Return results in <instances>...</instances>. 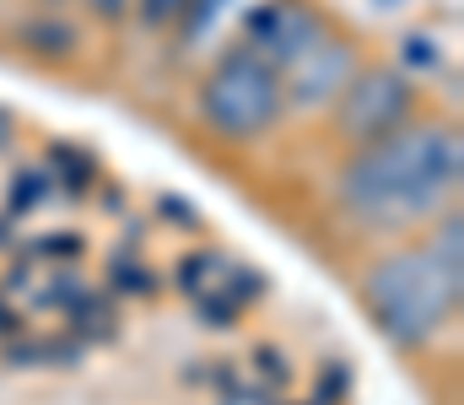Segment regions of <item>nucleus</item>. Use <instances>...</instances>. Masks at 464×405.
Returning <instances> with one entry per match:
<instances>
[{"instance_id":"nucleus-5","label":"nucleus","mask_w":464,"mask_h":405,"mask_svg":"<svg viewBox=\"0 0 464 405\" xmlns=\"http://www.w3.org/2000/svg\"><path fill=\"white\" fill-rule=\"evenodd\" d=\"M286 71V82H281V92L297 103V109H314V103H330L341 87H346L351 76H356V60H351V49L341 38H319L308 54H297L292 65H281Z\"/></svg>"},{"instance_id":"nucleus-2","label":"nucleus","mask_w":464,"mask_h":405,"mask_svg":"<svg viewBox=\"0 0 464 405\" xmlns=\"http://www.w3.org/2000/svg\"><path fill=\"white\" fill-rule=\"evenodd\" d=\"M459 286H464L459 217L449 211V222L432 233L427 249L389 255L383 265L367 270L362 297H367V313L378 319V330L394 346H427L459 313Z\"/></svg>"},{"instance_id":"nucleus-3","label":"nucleus","mask_w":464,"mask_h":405,"mask_svg":"<svg viewBox=\"0 0 464 405\" xmlns=\"http://www.w3.org/2000/svg\"><path fill=\"white\" fill-rule=\"evenodd\" d=\"M286 109V92H281V71L265 65L259 54H227L206 82H200V114L217 135H248L270 130Z\"/></svg>"},{"instance_id":"nucleus-1","label":"nucleus","mask_w":464,"mask_h":405,"mask_svg":"<svg viewBox=\"0 0 464 405\" xmlns=\"http://www.w3.org/2000/svg\"><path fill=\"white\" fill-rule=\"evenodd\" d=\"M464 173L459 130L449 125H400L383 140H367L335 178V195L362 227L405 233L443 206H454Z\"/></svg>"},{"instance_id":"nucleus-4","label":"nucleus","mask_w":464,"mask_h":405,"mask_svg":"<svg viewBox=\"0 0 464 405\" xmlns=\"http://www.w3.org/2000/svg\"><path fill=\"white\" fill-rule=\"evenodd\" d=\"M400 125H411V82L400 71H362L341 87V130L367 146V140H383Z\"/></svg>"}]
</instances>
